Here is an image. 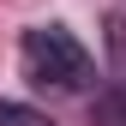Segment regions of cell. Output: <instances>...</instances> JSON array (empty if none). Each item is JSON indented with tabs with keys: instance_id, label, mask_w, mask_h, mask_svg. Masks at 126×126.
<instances>
[{
	"instance_id": "1",
	"label": "cell",
	"mask_w": 126,
	"mask_h": 126,
	"mask_svg": "<svg viewBox=\"0 0 126 126\" xmlns=\"http://www.w3.org/2000/svg\"><path fill=\"white\" fill-rule=\"evenodd\" d=\"M24 78L42 90H60V96H78V90H90V78H96V66H90L84 42L72 36L66 24H36L24 30Z\"/></svg>"
},
{
	"instance_id": "2",
	"label": "cell",
	"mask_w": 126,
	"mask_h": 126,
	"mask_svg": "<svg viewBox=\"0 0 126 126\" xmlns=\"http://www.w3.org/2000/svg\"><path fill=\"white\" fill-rule=\"evenodd\" d=\"M96 126H126V78L96 96Z\"/></svg>"
},
{
	"instance_id": "3",
	"label": "cell",
	"mask_w": 126,
	"mask_h": 126,
	"mask_svg": "<svg viewBox=\"0 0 126 126\" xmlns=\"http://www.w3.org/2000/svg\"><path fill=\"white\" fill-rule=\"evenodd\" d=\"M0 126H54V120L30 102H0Z\"/></svg>"
}]
</instances>
